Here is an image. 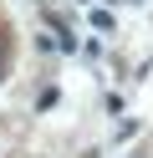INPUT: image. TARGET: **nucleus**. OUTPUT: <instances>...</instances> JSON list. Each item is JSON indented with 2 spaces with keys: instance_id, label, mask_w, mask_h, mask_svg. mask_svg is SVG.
Instances as JSON below:
<instances>
[{
  "instance_id": "f257e3e1",
  "label": "nucleus",
  "mask_w": 153,
  "mask_h": 158,
  "mask_svg": "<svg viewBox=\"0 0 153 158\" xmlns=\"http://www.w3.org/2000/svg\"><path fill=\"white\" fill-rule=\"evenodd\" d=\"M0 72H5V56H0Z\"/></svg>"
}]
</instances>
